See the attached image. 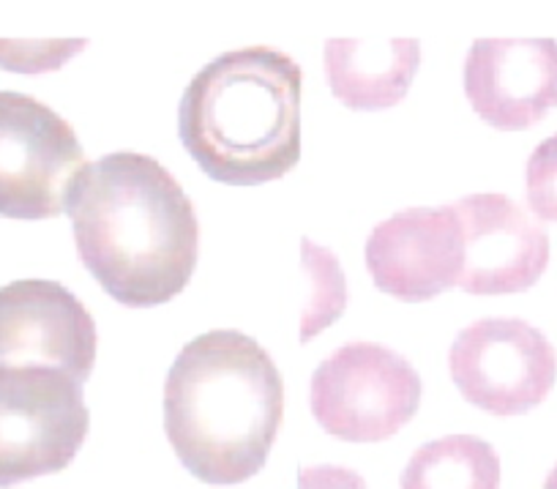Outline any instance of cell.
Segmentation results:
<instances>
[{
    "label": "cell",
    "instance_id": "cell-17",
    "mask_svg": "<svg viewBox=\"0 0 557 489\" xmlns=\"http://www.w3.org/2000/svg\"><path fill=\"white\" fill-rule=\"evenodd\" d=\"M298 489H369L352 467L309 465L298 473Z\"/></svg>",
    "mask_w": 557,
    "mask_h": 489
},
{
    "label": "cell",
    "instance_id": "cell-15",
    "mask_svg": "<svg viewBox=\"0 0 557 489\" xmlns=\"http://www.w3.org/2000/svg\"><path fill=\"white\" fill-rule=\"evenodd\" d=\"M85 45L88 39H0V66L14 72H50Z\"/></svg>",
    "mask_w": 557,
    "mask_h": 489
},
{
    "label": "cell",
    "instance_id": "cell-6",
    "mask_svg": "<svg viewBox=\"0 0 557 489\" xmlns=\"http://www.w3.org/2000/svg\"><path fill=\"white\" fill-rule=\"evenodd\" d=\"M85 150L66 118L36 96L0 90V213L47 219L66 208Z\"/></svg>",
    "mask_w": 557,
    "mask_h": 489
},
{
    "label": "cell",
    "instance_id": "cell-7",
    "mask_svg": "<svg viewBox=\"0 0 557 489\" xmlns=\"http://www.w3.org/2000/svg\"><path fill=\"white\" fill-rule=\"evenodd\" d=\"M448 367L465 400L495 416H517L549 394L557 353L528 320L481 317L457 334Z\"/></svg>",
    "mask_w": 557,
    "mask_h": 489
},
{
    "label": "cell",
    "instance_id": "cell-9",
    "mask_svg": "<svg viewBox=\"0 0 557 489\" xmlns=\"http://www.w3.org/2000/svg\"><path fill=\"white\" fill-rule=\"evenodd\" d=\"M462 228V277L468 293H519L549 262V235L539 219L500 192H479L454 203Z\"/></svg>",
    "mask_w": 557,
    "mask_h": 489
},
{
    "label": "cell",
    "instance_id": "cell-1",
    "mask_svg": "<svg viewBox=\"0 0 557 489\" xmlns=\"http://www.w3.org/2000/svg\"><path fill=\"white\" fill-rule=\"evenodd\" d=\"M66 208L79 257L121 304H162L191 279L200 246L195 203L153 156L112 150L88 161Z\"/></svg>",
    "mask_w": 557,
    "mask_h": 489
},
{
    "label": "cell",
    "instance_id": "cell-16",
    "mask_svg": "<svg viewBox=\"0 0 557 489\" xmlns=\"http://www.w3.org/2000/svg\"><path fill=\"white\" fill-rule=\"evenodd\" d=\"M528 203L541 219L557 222V132L541 139L530 154Z\"/></svg>",
    "mask_w": 557,
    "mask_h": 489
},
{
    "label": "cell",
    "instance_id": "cell-4",
    "mask_svg": "<svg viewBox=\"0 0 557 489\" xmlns=\"http://www.w3.org/2000/svg\"><path fill=\"white\" fill-rule=\"evenodd\" d=\"M312 413L334 438L374 443L399 432L418 411L421 375L377 342H347L312 375Z\"/></svg>",
    "mask_w": 557,
    "mask_h": 489
},
{
    "label": "cell",
    "instance_id": "cell-3",
    "mask_svg": "<svg viewBox=\"0 0 557 489\" xmlns=\"http://www.w3.org/2000/svg\"><path fill=\"white\" fill-rule=\"evenodd\" d=\"M301 66L276 47L222 52L181 96L186 150L222 184L282 179L301 159Z\"/></svg>",
    "mask_w": 557,
    "mask_h": 489
},
{
    "label": "cell",
    "instance_id": "cell-11",
    "mask_svg": "<svg viewBox=\"0 0 557 489\" xmlns=\"http://www.w3.org/2000/svg\"><path fill=\"white\" fill-rule=\"evenodd\" d=\"M465 94L497 129H528L557 105L555 39H475L465 58Z\"/></svg>",
    "mask_w": 557,
    "mask_h": 489
},
{
    "label": "cell",
    "instance_id": "cell-18",
    "mask_svg": "<svg viewBox=\"0 0 557 489\" xmlns=\"http://www.w3.org/2000/svg\"><path fill=\"white\" fill-rule=\"evenodd\" d=\"M544 489H557V465L552 467V470H549V476H546V481H544Z\"/></svg>",
    "mask_w": 557,
    "mask_h": 489
},
{
    "label": "cell",
    "instance_id": "cell-12",
    "mask_svg": "<svg viewBox=\"0 0 557 489\" xmlns=\"http://www.w3.org/2000/svg\"><path fill=\"white\" fill-rule=\"evenodd\" d=\"M421 66V41L336 39L325 41V74L339 101L352 110H383L396 105Z\"/></svg>",
    "mask_w": 557,
    "mask_h": 489
},
{
    "label": "cell",
    "instance_id": "cell-8",
    "mask_svg": "<svg viewBox=\"0 0 557 489\" xmlns=\"http://www.w3.org/2000/svg\"><path fill=\"white\" fill-rule=\"evenodd\" d=\"M96 320L52 279H17L0 288V367L58 369L85 383L96 364Z\"/></svg>",
    "mask_w": 557,
    "mask_h": 489
},
{
    "label": "cell",
    "instance_id": "cell-14",
    "mask_svg": "<svg viewBox=\"0 0 557 489\" xmlns=\"http://www.w3.org/2000/svg\"><path fill=\"white\" fill-rule=\"evenodd\" d=\"M301 262L309 273V304L301 315V340H312L318 331L336 320L342 309L347 306V284L345 273H342L339 260L329 246L314 244L312 239L304 235L301 239Z\"/></svg>",
    "mask_w": 557,
    "mask_h": 489
},
{
    "label": "cell",
    "instance_id": "cell-5",
    "mask_svg": "<svg viewBox=\"0 0 557 489\" xmlns=\"http://www.w3.org/2000/svg\"><path fill=\"white\" fill-rule=\"evenodd\" d=\"M88 427L83 383L58 369L0 367V487L63 470Z\"/></svg>",
    "mask_w": 557,
    "mask_h": 489
},
{
    "label": "cell",
    "instance_id": "cell-13",
    "mask_svg": "<svg viewBox=\"0 0 557 489\" xmlns=\"http://www.w3.org/2000/svg\"><path fill=\"white\" fill-rule=\"evenodd\" d=\"M401 489H497L500 456L475 435H446L416 449L399 478Z\"/></svg>",
    "mask_w": 557,
    "mask_h": 489
},
{
    "label": "cell",
    "instance_id": "cell-10",
    "mask_svg": "<svg viewBox=\"0 0 557 489\" xmlns=\"http://www.w3.org/2000/svg\"><path fill=\"white\" fill-rule=\"evenodd\" d=\"M462 228L454 206L405 208L374 224L367 268L383 293L426 301L462 277Z\"/></svg>",
    "mask_w": 557,
    "mask_h": 489
},
{
    "label": "cell",
    "instance_id": "cell-2",
    "mask_svg": "<svg viewBox=\"0 0 557 489\" xmlns=\"http://www.w3.org/2000/svg\"><path fill=\"white\" fill-rule=\"evenodd\" d=\"M282 416V372L244 331L213 329L195 337L164 380V432L200 481L238 484L255 476Z\"/></svg>",
    "mask_w": 557,
    "mask_h": 489
}]
</instances>
